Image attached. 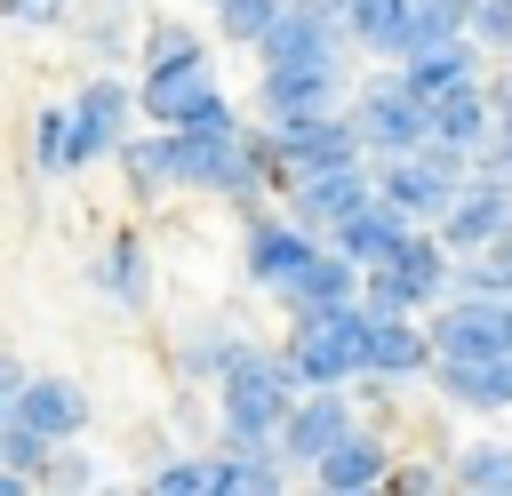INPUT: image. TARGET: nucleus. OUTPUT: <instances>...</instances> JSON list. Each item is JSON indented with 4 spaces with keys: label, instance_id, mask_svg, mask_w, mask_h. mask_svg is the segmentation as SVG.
<instances>
[{
    "label": "nucleus",
    "instance_id": "2eb2a0df",
    "mask_svg": "<svg viewBox=\"0 0 512 496\" xmlns=\"http://www.w3.org/2000/svg\"><path fill=\"white\" fill-rule=\"evenodd\" d=\"M312 248H320V232H304L288 208H280V216H272V208H248V232H240V272L272 296V288H280V280H288Z\"/></svg>",
    "mask_w": 512,
    "mask_h": 496
},
{
    "label": "nucleus",
    "instance_id": "ea45409f",
    "mask_svg": "<svg viewBox=\"0 0 512 496\" xmlns=\"http://www.w3.org/2000/svg\"><path fill=\"white\" fill-rule=\"evenodd\" d=\"M208 8H216V0H208Z\"/></svg>",
    "mask_w": 512,
    "mask_h": 496
},
{
    "label": "nucleus",
    "instance_id": "a211bd4d",
    "mask_svg": "<svg viewBox=\"0 0 512 496\" xmlns=\"http://www.w3.org/2000/svg\"><path fill=\"white\" fill-rule=\"evenodd\" d=\"M456 416H504L512 408V352L504 360H432L424 376Z\"/></svg>",
    "mask_w": 512,
    "mask_h": 496
},
{
    "label": "nucleus",
    "instance_id": "f8f14e48",
    "mask_svg": "<svg viewBox=\"0 0 512 496\" xmlns=\"http://www.w3.org/2000/svg\"><path fill=\"white\" fill-rule=\"evenodd\" d=\"M352 96L344 56L336 64H256V112L264 120H304V112H336Z\"/></svg>",
    "mask_w": 512,
    "mask_h": 496
},
{
    "label": "nucleus",
    "instance_id": "9d476101",
    "mask_svg": "<svg viewBox=\"0 0 512 496\" xmlns=\"http://www.w3.org/2000/svg\"><path fill=\"white\" fill-rule=\"evenodd\" d=\"M432 232L448 240V256L496 248V240L512 232V176H496V168H472V176L456 184V200L440 208V224H432Z\"/></svg>",
    "mask_w": 512,
    "mask_h": 496
},
{
    "label": "nucleus",
    "instance_id": "b1692460",
    "mask_svg": "<svg viewBox=\"0 0 512 496\" xmlns=\"http://www.w3.org/2000/svg\"><path fill=\"white\" fill-rule=\"evenodd\" d=\"M408 232H416V224H408V216H400V208H392V200L376 192V200H360V208H352V216H344V224H336L328 240H336V248H344V256H352V264L368 272V264H384V256H392V248H400Z\"/></svg>",
    "mask_w": 512,
    "mask_h": 496
},
{
    "label": "nucleus",
    "instance_id": "a19ab883",
    "mask_svg": "<svg viewBox=\"0 0 512 496\" xmlns=\"http://www.w3.org/2000/svg\"><path fill=\"white\" fill-rule=\"evenodd\" d=\"M120 8H128V0H120Z\"/></svg>",
    "mask_w": 512,
    "mask_h": 496
},
{
    "label": "nucleus",
    "instance_id": "4468645a",
    "mask_svg": "<svg viewBox=\"0 0 512 496\" xmlns=\"http://www.w3.org/2000/svg\"><path fill=\"white\" fill-rule=\"evenodd\" d=\"M8 416H24V424L48 432V440H80V432L96 424V400H88L80 376H64V368H32V376L16 384V400H8Z\"/></svg>",
    "mask_w": 512,
    "mask_h": 496
},
{
    "label": "nucleus",
    "instance_id": "f257e3e1",
    "mask_svg": "<svg viewBox=\"0 0 512 496\" xmlns=\"http://www.w3.org/2000/svg\"><path fill=\"white\" fill-rule=\"evenodd\" d=\"M208 392H216V448H272L280 440V416H288V400L304 384H296V368L272 344H240L216 368Z\"/></svg>",
    "mask_w": 512,
    "mask_h": 496
},
{
    "label": "nucleus",
    "instance_id": "bb28decb",
    "mask_svg": "<svg viewBox=\"0 0 512 496\" xmlns=\"http://www.w3.org/2000/svg\"><path fill=\"white\" fill-rule=\"evenodd\" d=\"M240 344H248L240 328H224V320H200V328H184V344H176V368H184L192 384H216V368H224Z\"/></svg>",
    "mask_w": 512,
    "mask_h": 496
},
{
    "label": "nucleus",
    "instance_id": "6ab92c4d",
    "mask_svg": "<svg viewBox=\"0 0 512 496\" xmlns=\"http://www.w3.org/2000/svg\"><path fill=\"white\" fill-rule=\"evenodd\" d=\"M272 296H280V312H320V304H352V296H360V264H352V256H344L336 240H320V248H312V256H304V264H296V272H288V280H280Z\"/></svg>",
    "mask_w": 512,
    "mask_h": 496
},
{
    "label": "nucleus",
    "instance_id": "5701e85b",
    "mask_svg": "<svg viewBox=\"0 0 512 496\" xmlns=\"http://www.w3.org/2000/svg\"><path fill=\"white\" fill-rule=\"evenodd\" d=\"M112 160H120L136 200H168L176 192V128H128Z\"/></svg>",
    "mask_w": 512,
    "mask_h": 496
},
{
    "label": "nucleus",
    "instance_id": "7ed1b4c3",
    "mask_svg": "<svg viewBox=\"0 0 512 496\" xmlns=\"http://www.w3.org/2000/svg\"><path fill=\"white\" fill-rule=\"evenodd\" d=\"M448 288H456V256H448V240L432 224H416L384 264L360 272V304L368 312H432Z\"/></svg>",
    "mask_w": 512,
    "mask_h": 496
},
{
    "label": "nucleus",
    "instance_id": "c85d7f7f",
    "mask_svg": "<svg viewBox=\"0 0 512 496\" xmlns=\"http://www.w3.org/2000/svg\"><path fill=\"white\" fill-rule=\"evenodd\" d=\"M208 40L192 32V24H176V16H152L144 32H136V64H176V56H200Z\"/></svg>",
    "mask_w": 512,
    "mask_h": 496
},
{
    "label": "nucleus",
    "instance_id": "4c0bfd02",
    "mask_svg": "<svg viewBox=\"0 0 512 496\" xmlns=\"http://www.w3.org/2000/svg\"><path fill=\"white\" fill-rule=\"evenodd\" d=\"M24 488H32V480H24L16 464H0V496H24Z\"/></svg>",
    "mask_w": 512,
    "mask_h": 496
},
{
    "label": "nucleus",
    "instance_id": "dca6fc26",
    "mask_svg": "<svg viewBox=\"0 0 512 496\" xmlns=\"http://www.w3.org/2000/svg\"><path fill=\"white\" fill-rule=\"evenodd\" d=\"M368 376L384 392L432 376V328H424V312H368Z\"/></svg>",
    "mask_w": 512,
    "mask_h": 496
},
{
    "label": "nucleus",
    "instance_id": "4be33fe9",
    "mask_svg": "<svg viewBox=\"0 0 512 496\" xmlns=\"http://www.w3.org/2000/svg\"><path fill=\"white\" fill-rule=\"evenodd\" d=\"M424 112H432V128H424V136H432V144H448V152H464V160H472V152L488 144V128H496V96H488V80L448 88V96H432Z\"/></svg>",
    "mask_w": 512,
    "mask_h": 496
},
{
    "label": "nucleus",
    "instance_id": "6e6552de",
    "mask_svg": "<svg viewBox=\"0 0 512 496\" xmlns=\"http://www.w3.org/2000/svg\"><path fill=\"white\" fill-rule=\"evenodd\" d=\"M360 424V384H304L296 400H288V416H280V456H288V472H312V456L320 448H336L344 432Z\"/></svg>",
    "mask_w": 512,
    "mask_h": 496
},
{
    "label": "nucleus",
    "instance_id": "2f4dec72",
    "mask_svg": "<svg viewBox=\"0 0 512 496\" xmlns=\"http://www.w3.org/2000/svg\"><path fill=\"white\" fill-rule=\"evenodd\" d=\"M144 488L152 496H208V456H160L144 472Z\"/></svg>",
    "mask_w": 512,
    "mask_h": 496
},
{
    "label": "nucleus",
    "instance_id": "1a4fd4ad",
    "mask_svg": "<svg viewBox=\"0 0 512 496\" xmlns=\"http://www.w3.org/2000/svg\"><path fill=\"white\" fill-rule=\"evenodd\" d=\"M280 192H288V216H296L304 232H320V240H328V232H336V224H344V216H352L360 200H376V160H336V168H296V176H288Z\"/></svg>",
    "mask_w": 512,
    "mask_h": 496
},
{
    "label": "nucleus",
    "instance_id": "58836bf2",
    "mask_svg": "<svg viewBox=\"0 0 512 496\" xmlns=\"http://www.w3.org/2000/svg\"><path fill=\"white\" fill-rule=\"evenodd\" d=\"M8 400H16V392H8V384H0V416H8Z\"/></svg>",
    "mask_w": 512,
    "mask_h": 496
},
{
    "label": "nucleus",
    "instance_id": "a878e982",
    "mask_svg": "<svg viewBox=\"0 0 512 496\" xmlns=\"http://www.w3.org/2000/svg\"><path fill=\"white\" fill-rule=\"evenodd\" d=\"M448 488H464V496H512V440H464L448 456Z\"/></svg>",
    "mask_w": 512,
    "mask_h": 496
},
{
    "label": "nucleus",
    "instance_id": "0eeeda50",
    "mask_svg": "<svg viewBox=\"0 0 512 496\" xmlns=\"http://www.w3.org/2000/svg\"><path fill=\"white\" fill-rule=\"evenodd\" d=\"M128 120H144V112H136V88H128L112 64H96V72L72 88V168L112 160L120 136H128Z\"/></svg>",
    "mask_w": 512,
    "mask_h": 496
},
{
    "label": "nucleus",
    "instance_id": "ddd939ff",
    "mask_svg": "<svg viewBox=\"0 0 512 496\" xmlns=\"http://www.w3.org/2000/svg\"><path fill=\"white\" fill-rule=\"evenodd\" d=\"M264 128H272V152H280V184H288L296 168L368 160V152H360V128H352L344 104H336V112H304V120H264Z\"/></svg>",
    "mask_w": 512,
    "mask_h": 496
},
{
    "label": "nucleus",
    "instance_id": "f3484780",
    "mask_svg": "<svg viewBox=\"0 0 512 496\" xmlns=\"http://www.w3.org/2000/svg\"><path fill=\"white\" fill-rule=\"evenodd\" d=\"M392 480V440L360 416L336 448H320L312 456V488H328V496H368V488H384Z\"/></svg>",
    "mask_w": 512,
    "mask_h": 496
},
{
    "label": "nucleus",
    "instance_id": "39448f33",
    "mask_svg": "<svg viewBox=\"0 0 512 496\" xmlns=\"http://www.w3.org/2000/svg\"><path fill=\"white\" fill-rule=\"evenodd\" d=\"M472 176V160L464 152H448V144H416V152H392V160H376V192L408 216V224H440V208L456 200V184Z\"/></svg>",
    "mask_w": 512,
    "mask_h": 496
},
{
    "label": "nucleus",
    "instance_id": "393cba45",
    "mask_svg": "<svg viewBox=\"0 0 512 496\" xmlns=\"http://www.w3.org/2000/svg\"><path fill=\"white\" fill-rule=\"evenodd\" d=\"M336 16L360 56H408V0H336Z\"/></svg>",
    "mask_w": 512,
    "mask_h": 496
},
{
    "label": "nucleus",
    "instance_id": "c756f323",
    "mask_svg": "<svg viewBox=\"0 0 512 496\" xmlns=\"http://www.w3.org/2000/svg\"><path fill=\"white\" fill-rule=\"evenodd\" d=\"M280 8H288V0H216V32H224L232 48H256Z\"/></svg>",
    "mask_w": 512,
    "mask_h": 496
},
{
    "label": "nucleus",
    "instance_id": "9b49d317",
    "mask_svg": "<svg viewBox=\"0 0 512 496\" xmlns=\"http://www.w3.org/2000/svg\"><path fill=\"white\" fill-rule=\"evenodd\" d=\"M352 40H344V16H336V0H288L272 24H264V40H256V64H336Z\"/></svg>",
    "mask_w": 512,
    "mask_h": 496
},
{
    "label": "nucleus",
    "instance_id": "f704fd0d",
    "mask_svg": "<svg viewBox=\"0 0 512 496\" xmlns=\"http://www.w3.org/2000/svg\"><path fill=\"white\" fill-rule=\"evenodd\" d=\"M384 488H400V496H432V488H448V456H424V464H400L392 456V480Z\"/></svg>",
    "mask_w": 512,
    "mask_h": 496
},
{
    "label": "nucleus",
    "instance_id": "c9c22d12",
    "mask_svg": "<svg viewBox=\"0 0 512 496\" xmlns=\"http://www.w3.org/2000/svg\"><path fill=\"white\" fill-rule=\"evenodd\" d=\"M472 168H496V176H512V120L496 112V128H488V144L472 152Z\"/></svg>",
    "mask_w": 512,
    "mask_h": 496
},
{
    "label": "nucleus",
    "instance_id": "e433bc0d",
    "mask_svg": "<svg viewBox=\"0 0 512 496\" xmlns=\"http://www.w3.org/2000/svg\"><path fill=\"white\" fill-rule=\"evenodd\" d=\"M64 8H72V0H0L8 24H64Z\"/></svg>",
    "mask_w": 512,
    "mask_h": 496
},
{
    "label": "nucleus",
    "instance_id": "412c9836",
    "mask_svg": "<svg viewBox=\"0 0 512 496\" xmlns=\"http://www.w3.org/2000/svg\"><path fill=\"white\" fill-rule=\"evenodd\" d=\"M400 80L432 104V96H448V88H472V80H488V48L464 32V40H440V48H416V56H400Z\"/></svg>",
    "mask_w": 512,
    "mask_h": 496
},
{
    "label": "nucleus",
    "instance_id": "72a5a7b5",
    "mask_svg": "<svg viewBox=\"0 0 512 496\" xmlns=\"http://www.w3.org/2000/svg\"><path fill=\"white\" fill-rule=\"evenodd\" d=\"M40 488H96V464L80 456V440H56V448H48V472H40Z\"/></svg>",
    "mask_w": 512,
    "mask_h": 496
},
{
    "label": "nucleus",
    "instance_id": "20e7f679",
    "mask_svg": "<svg viewBox=\"0 0 512 496\" xmlns=\"http://www.w3.org/2000/svg\"><path fill=\"white\" fill-rule=\"evenodd\" d=\"M344 112H352V128H360V152H368V160L416 152V144H424V128H432V112H424V96L400 80V64H384V72L352 80Z\"/></svg>",
    "mask_w": 512,
    "mask_h": 496
},
{
    "label": "nucleus",
    "instance_id": "cd10ccee",
    "mask_svg": "<svg viewBox=\"0 0 512 496\" xmlns=\"http://www.w3.org/2000/svg\"><path fill=\"white\" fill-rule=\"evenodd\" d=\"M32 168L40 176H72V104H40L32 112Z\"/></svg>",
    "mask_w": 512,
    "mask_h": 496
},
{
    "label": "nucleus",
    "instance_id": "f03ea898",
    "mask_svg": "<svg viewBox=\"0 0 512 496\" xmlns=\"http://www.w3.org/2000/svg\"><path fill=\"white\" fill-rule=\"evenodd\" d=\"M280 360L296 368V384H360L368 376V304H320V312H288V344Z\"/></svg>",
    "mask_w": 512,
    "mask_h": 496
},
{
    "label": "nucleus",
    "instance_id": "473e14b6",
    "mask_svg": "<svg viewBox=\"0 0 512 496\" xmlns=\"http://www.w3.org/2000/svg\"><path fill=\"white\" fill-rule=\"evenodd\" d=\"M472 40L488 48V64H512V0H472Z\"/></svg>",
    "mask_w": 512,
    "mask_h": 496
},
{
    "label": "nucleus",
    "instance_id": "423d86ee",
    "mask_svg": "<svg viewBox=\"0 0 512 496\" xmlns=\"http://www.w3.org/2000/svg\"><path fill=\"white\" fill-rule=\"evenodd\" d=\"M432 360H504L512 352V296H472V288H448L432 312Z\"/></svg>",
    "mask_w": 512,
    "mask_h": 496
},
{
    "label": "nucleus",
    "instance_id": "aec40b11",
    "mask_svg": "<svg viewBox=\"0 0 512 496\" xmlns=\"http://www.w3.org/2000/svg\"><path fill=\"white\" fill-rule=\"evenodd\" d=\"M88 288L112 296L120 312H144L152 304V248H144V232H112L96 248V264H88Z\"/></svg>",
    "mask_w": 512,
    "mask_h": 496
},
{
    "label": "nucleus",
    "instance_id": "7c9ffc66",
    "mask_svg": "<svg viewBox=\"0 0 512 496\" xmlns=\"http://www.w3.org/2000/svg\"><path fill=\"white\" fill-rule=\"evenodd\" d=\"M80 40H88V56H96V64H120V56L136 48V40H128V24H120V0H96V16L80 24Z\"/></svg>",
    "mask_w": 512,
    "mask_h": 496
}]
</instances>
